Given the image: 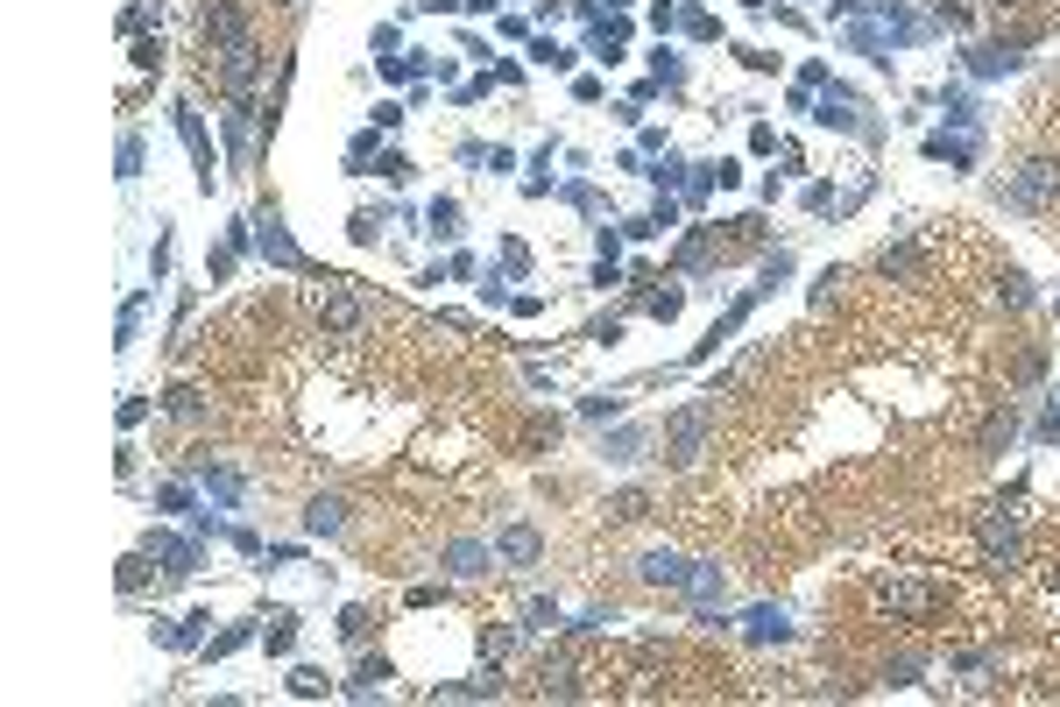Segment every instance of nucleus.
Wrapping results in <instances>:
<instances>
[{
	"label": "nucleus",
	"instance_id": "nucleus-1",
	"mask_svg": "<svg viewBox=\"0 0 1060 707\" xmlns=\"http://www.w3.org/2000/svg\"><path fill=\"white\" fill-rule=\"evenodd\" d=\"M877 608L891 623H933L940 608H948V587L940 580H927V573H912V566H891V573H877Z\"/></svg>",
	"mask_w": 1060,
	"mask_h": 707
},
{
	"label": "nucleus",
	"instance_id": "nucleus-2",
	"mask_svg": "<svg viewBox=\"0 0 1060 707\" xmlns=\"http://www.w3.org/2000/svg\"><path fill=\"white\" fill-rule=\"evenodd\" d=\"M997 199L1026 205V213H1060V156H1026V163H1018V178L997 191Z\"/></svg>",
	"mask_w": 1060,
	"mask_h": 707
},
{
	"label": "nucleus",
	"instance_id": "nucleus-3",
	"mask_svg": "<svg viewBox=\"0 0 1060 707\" xmlns=\"http://www.w3.org/2000/svg\"><path fill=\"white\" fill-rule=\"evenodd\" d=\"M976 538H982V559L990 566H1026V524L1011 517L1005 503H990V509H976Z\"/></svg>",
	"mask_w": 1060,
	"mask_h": 707
},
{
	"label": "nucleus",
	"instance_id": "nucleus-4",
	"mask_svg": "<svg viewBox=\"0 0 1060 707\" xmlns=\"http://www.w3.org/2000/svg\"><path fill=\"white\" fill-rule=\"evenodd\" d=\"M707 432H715V404L672 411V425H665V467H693L707 453Z\"/></svg>",
	"mask_w": 1060,
	"mask_h": 707
},
{
	"label": "nucleus",
	"instance_id": "nucleus-5",
	"mask_svg": "<svg viewBox=\"0 0 1060 707\" xmlns=\"http://www.w3.org/2000/svg\"><path fill=\"white\" fill-rule=\"evenodd\" d=\"M199 36L212 43V57H220V50H241V43H255V36H248V14L234 8V0H205V8H199Z\"/></svg>",
	"mask_w": 1060,
	"mask_h": 707
},
{
	"label": "nucleus",
	"instance_id": "nucleus-6",
	"mask_svg": "<svg viewBox=\"0 0 1060 707\" xmlns=\"http://www.w3.org/2000/svg\"><path fill=\"white\" fill-rule=\"evenodd\" d=\"M319 319H325V333H333V340H361V333H369V304L346 291V283H333V291H325Z\"/></svg>",
	"mask_w": 1060,
	"mask_h": 707
},
{
	"label": "nucleus",
	"instance_id": "nucleus-7",
	"mask_svg": "<svg viewBox=\"0 0 1060 707\" xmlns=\"http://www.w3.org/2000/svg\"><path fill=\"white\" fill-rule=\"evenodd\" d=\"M255 71H262V50H255V43L220 50V85H226V92H248V85H255Z\"/></svg>",
	"mask_w": 1060,
	"mask_h": 707
},
{
	"label": "nucleus",
	"instance_id": "nucleus-8",
	"mask_svg": "<svg viewBox=\"0 0 1060 707\" xmlns=\"http://www.w3.org/2000/svg\"><path fill=\"white\" fill-rule=\"evenodd\" d=\"M537 552H545V538H537L531 524H509L503 538H495V559H509V566H537Z\"/></svg>",
	"mask_w": 1060,
	"mask_h": 707
},
{
	"label": "nucleus",
	"instance_id": "nucleus-9",
	"mask_svg": "<svg viewBox=\"0 0 1060 707\" xmlns=\"http://www.w3.org/2000/svg\"><path fill=\"white\" fill-rule=\"evenodd\" d=\"M1011 432H1018V411L1005 404V411H997V417H990V425H982V432H976V461H997V453H1005V446H1011Z\"/></svg>",
	"mask_w": 1060,
	"mask_h": 707
},
{
	"label": "nucleus",
	"instance_id": "nucleus-10",
	"mask_svg": "<svg viewBox=\"0 0 1060 707\" xmlns=\"http://www.w3.org/2000/svg\"><path fill=\"white\" fill-rule=\"evenodd\" d=\"M644 580H650V587H686L693 566L679 559V552H644Z\"/></svg>",
	"mask_w": 1060,
	"mask_h": 707
},
{
	"label": "nucleus",
	"instance_id": "nucleus-11",
	"mask_svg": "<svg viewBox=\"0 0 1060 707\" xmlns=\"http://www.w3.org/2000/svg\"><path fill=\"white\" fill-rule=\"evenodd\" d=\"M997 304H1005V312H1026V304H1032V283L1018 276V270H1005V276H997Z\"/></svg>",
	"mask_w": 1060,
	"mask_h": 707
},
{
	"label": "nucleus",
	"instance_id": "nucleus-12",
	"mask_svg": "<svg viewBox=\"0 0 1060 707\" xmlns=\"http://www.w3.org/2000/svg\"><path fill=\"white\" fill-rule=\"evenodd\" d=\"M446 566L474 580V573H488V545H453V552H446Z\"/></svg>",
	"mask_w": 1060,
	"mask_h": 707
},
{
	"label": "nucleus",
	"instance_id": "nucleus-13",
	"mask_svg": "<svg viewBox=\"0 0 1060 707\" xmlns=\"http://www.w3.org/2000/svg\"><path fill=\"white\" fill-rule=\"evenodd\" d=\"M814 121H827V128H862V121H856V100H848V92H835V100H827V107L814 113Z\"/></svg>",
	"mask_w": 1060,
	"mask_h": 707
},
{
	"label": "nucleus",
	"instance_id": "nucleus-14",
	"mask_svg": "<svg viewBox=\"0 0 1060 707\" xmlns=\"http://www.w3.org/2000/svg\"><path fill=\"white\" fill-rule=\"evenodd\" d=\"M346 524V503L340 495H325V503H312V531H340Z\"/></svg>",
	"mask_w": 1060,
	"mask_h": 707
},
{
	"label": "nucleus",
	"instance_id": "nucleus-15",
	"mask_svg": "<svg viewBox=\"0 0 1060 707\" xmlns=\"http://www.w3.org/2000/svg\"><path fill=\"white\" fill-rule=\"evenodd\" d=\"M644 509H650V503H644V488H629V495H615V503H608V517H615V524H636Z\"/></svg>",
	"mask_w": 1060,
	"mask_h": 707
},
{
	"label": "nucleus",
	"instance_id": "nucleus-16",
	"mask_svg": "<svg viewBox=\"0 0 1060 707\" xmlns=\"http://www.w3.org/2000/svg\"><path fill=\"white\" fill-rule=\"evenodd\" d=\"M382 679H390V665H382V658H369V665H361V679H354V694H375Z\"/></svg>",
	"mask_w": 1060,
	"mask_h": 707
},
{
	"label": "nucleus",
	"instance_id": "nucleus-17",
	"mask_svg": "<svg viewBox=\"0 0 1060 707\" xmlns=\"http://www.w3.org/2000/svg\"><path fill=\"white\" fill-rule=\"evenodd\" d=\"M340 637H346V644H361V637H369V608H346V623H340Z\"/></svg>",
	"mask_w": 1060,
	"mask_h": 707
},
{
	"label": "nucleus",
	"instance_id": "nucleus-18",
	"mask_svg": "<svg viewBox=\"0 0 1060 707\" xmlns=\"http://www.w3.org/2000/svg\"><path fill=\"white\" fill-rule=\"evenodd\" d=\"M276 8H283V14H297V8H304V0H276Z\"/></svg>",
	"mask_w": 1060,
	"mask_h": 707
}]
</instances>
